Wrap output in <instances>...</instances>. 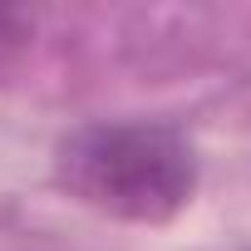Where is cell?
<instances>
[{"instance_id":"obj_1","label":"cell","mask_w":251,"mask_h":251,"mask_svg":"<svg viewBox=\"0 0 251 251\" xmlns=\"http://www.w3.org/2000/svg\"><path fill=\"white\" fill-rule=\"evenodd\" d=\"M54 182L99 217L163 226L197 192V148L168 118H89L54 143Z\"/></svg>"},{"instance_id":"obj_2","label":"cell","mask_w":251,"mask_h":251,"mask_svg":"<svg viewBox=\"0 0 251 251\" xmlns=\"http://www.w3.org/2000/svg\"><path fill=\"white\" fill-rule=\"evenodd\" d=\"M30 45H35L30 15H20V10H0V84H5V79L25 64Z\"/></svg>"},{"instance_id":"obj_3","label":"cell","mask_w":251,"mask_h":251,"mask_svg":"<svg viewBox=\"0 0 251 251\" xmlns=\"http://www.w3.org/2000/svg\"><path fill=\"white\" fill-rule=\"evenodd\" d=\"M241 251H251V246H241Z\"/></svg>"}]
</instances>
